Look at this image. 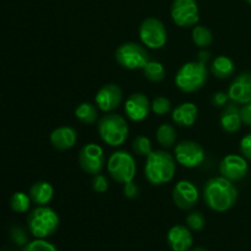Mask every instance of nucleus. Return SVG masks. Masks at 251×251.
<instances>
[{
	"label": "nucleus",
	"mask_w": 251,
	"mask_h": 251,
	"mask_svg": "<svg viewBox=\"0 0 251 251\" xmlns=\"http://www.w3.org/2000/svg\"><path fill=\"white\" fill-rule=\"evenodd\" d=\"M167 243L172 251H190L194 245L193 230L188 226H173L167 233Z\"/></svg>",
	"instance_id": "nucleus-17"
},
{
	"label": "nucleus",
	"mask_w": 251,
	"mask_h": 251,
	"mask_svg": "<svg viewBox=\"0 0 251 251\" xmlns=\"http://www.w3.org/2000/svg\"><path fill=\"white\" fill-rule=\"evenodd\" d=\"M28 195L32 203L36 206H47L54 196V188L50 183L46 180H39L32 184L29 188Z\"/></svg>",
	"instance_id": "nucleus-21"
},
{
	"label": "nucleus",
	"mask_w": 251,
	"mask_h": 251,
	"mask_svg": "<svg viewBox=\"0 0 251 251\" xmlns=\"http://www.w3.org/2000/svg\"><path fill=\"white\" fill-rule=\"evenodd\" d=\"M115 60L126 70H139L150 60V54L144 44L136 42H125L115 50Z\"/></svg>",
	"instance_id": "nucleus-7"
},
{
	"label": "nucleus",
	"mask_w": 251,
	"mask_h": 251,
	"mask_svg": "<svg viewBox=\"0 0 251 251\" xmlns=\"http://www.w3.org/2000/svg\"><path fill=\"white\" fill-rule=\"evenodd\" d=\"M76 119L87 125H92L98 122L100 114H98V107L90 102H82L76 107L75 109Z\"/></svg>",
	"instance_id": "nucleus-23"
},
{
	"label": "nucleus",
	"mask_w": 251,
	"mask_h": 251,
	"mask_svg": "<svg viewBox=\"0 0 251 251\" xmlns=\"http://www.w3.org/2000/svg\"><path fill=\"white\" fill-rule=\"evenodd\" d=\"M78 164L85 173L100 174L105 164L104 150L95 142L85 145L78 152Z\"/></svg>",
	"instance_id": "nucleus-11"
},
{
	"label": "nucleus",
	"mask_w": 251,
	"mask_h": 251,
	"mask_svg": "<svg viewBox=\"0 0 251 251\" xmlns=\"http://www.w3.org/2000/svg\"><path fill=\"white\" fill-rule=\"evenodd\" d=\"M171 17L176 26L190 28L198 25L200 11L196 0H173L171 6Z\"/></svg>",
	"instance_id": "nucleus-9"
},
{
	"label": "nucleus",
	"mask_w": 251,
	"mask_h": 251,
	"mask_svg": "<svg viewBox=\"0 0 251 251\" xmlns=\"http://www.w3.org/2000/svg\"><path fill=\"white\" fill-rule=\"evenodd\" d=\"M123 90L117 83H107L97 91L95 103L103 113H112L120 107L123 102Z\"/></svg>",
	"instance_id": "nucleus-14"
},
{
	"label": "nucleus",
	"mask_w": 251,
	"mask_h": 251,
	"mask_svg": "<svg viewBox=\"0 0 251 251\" xmlns=\"http://www.w3.org/2000/svg\"><path fill=\"white\" fill-rule=\"evenodd\" d=\"M142 73L147 80L153 83L161 82L166 77V69H164L163 64L157 60H151V59L142 68Z\"/></svg>",
	"instance_id": "nucleus-25"
},
{
	"label": "nucleus",
	"mask_w": 251,
	"mask_h": 251,
	"mask_svg": "<svg viewBox=\"0 0 251 251\" xmlns=\"http://www.w3.org/2000/svg\"><path fill=\"white\" fill-rule=\"evenodd\" d=\"M221 176L230 181H239L248 176L249 164L248 161L240 154H227L218 167Z\"/></svg>",
	"instance_id": "nucleus-13"
},
{
	"label": "nucleus",
	"mask_w": 251,
	"mask_h": 251,
	"mask_svg": "<svg viewBox=\"0 0 251 251\" xmlns=\"http://www.w3.org/2000/svg\"><path fill=\"white\" fill-rule=\"evenodd\" d=\"M190 251H207V250L202 247H196V248H193Z\"/></svg>",
	"instance_id": "nucleus-39"
},
{
	"label": "nucleus",
	"mask_w": 251,
	"mask_h": 251,
	"mask_svg": "<svg viewBox=\"0 0 251 251\" xmlns=\"http://www.w3.org/2000/svg\"><path fill=\"white\" fill-rule=\"evenodd\" d=\"M240 153L244 157L247 161L251 162V134L245 135L242 140H240Z\"/></svg>",
	"instance_id": "nucleus-34"
},
{
	"label": "nucleus",
	"mask_w": 251,
	"mask_h": 251,
	"mask_svg": "<svg viewBox=\"0 0 251 251\" xmlns=\"http://www.w3.org/2000/svg\"><path fill=\"white\" fill-rule=\"evenodd\" d=\"M199 117V109L195 103L184 102L176 105L172 112V120L179 126L190 127L196 123Z\"/></svg>",
	"instance_id": "nucleus-19"
},
{
	"label": "nucleus",
	"mask_w": 251,
	"mask_h": 251,
	"mask_svg": "<svg viewBox=\"0 0 251 251\" xmlns=\"http://www.w3.org/2000/svg\"><path fill=\"white\" fill-rule=\"evenodd\" d=\"M247 2H248V4H249V5H251V0H247Z\"/></svg>",
	"instance_id": "nucleus-40"
},
{
	"label": "nucleus",
	"mask_w": 251,
	"mask_h": 251,
	"mask_svg": "<svg viewBox=\"0 0 251 251\" xmlns=\"http://www.w3.org/2000/svg\"><path fill=\"white\" fill-rule=\"evenodd\" d=\"M176 171V161L173 154L164 150L152 151L146 157L145 176L152 185L161 186L173 180Z\"/></svg>",
	"instance_id": "nucleus-2"
},
{
	"label": "nucleus",
	"mask_w": 251,
	"mask_h": 251,
	"mask_svg": "<svg viewBox=\"0 0 251 251\" xmlns=\"http://www.w3.org/2000/svg\"><path fill=\"white\" fill-rule=\"evenodd\" d=\"M203 201L210 210L222 213L229 211L238 201V190L233 181L223 176H213L206 181Z\"/></svg>",
	"instance_id": "nucleus-1"
},
{
	"label": "nucleus",
	"mask_w": 251,
	"mask_h": 251,
	"mask_svg": "<svg viewBox=\"0 0 251 251\" xmlns=\"http://www.w3.org/2000/svg\"><path fill=\"white\" fill-rule=\"evenodd\" d=\"M208 71L206 64L201 61H188L183 64L176 73V85L181 92L194 93L200 91L208 80Z\"/></svg>",
	"instance_id": "nucleus-5"
},
{
	"label": "nucleus",
	"mask_w": 251,
	"mask_h": 251,
	"mask_svg": "<svg viewBox=\"0 0 251 251\" xmlns=\"http://www.w3.org/2000/svg\"><path fill=\"white\" fill-rule=\"evenodd\" d=\"M228 100H229L228 93L222 92V91H218V92L213 93L212 98H211V103H212L215 107L218 108H225L226 105L228 104Z\"/></svg>",
	"instance_id": "nucleus-36"
},
{
	"label": "nucleus",
	"mask_w": 251,
	"mask_h": 251,
	"mask_svg": "<svg viewBox=\"0 0 251 251\" xmlns=\"http://www.w3.org/2000/svg\"><path fill=\"white\" fill-rule=\"evenodd\" d=\"M151 110L156 115L163 117L172 110L171 100L163 96H158V97L153 98V100L151 102Z\"/></svg>",
	"instance_id": "nucleus-30"
},
{
	"label": "nucleus",
	"mask_w": 251,
	"mask_h": 251,
	"mask_svg": "<svg viewBox=\"0 0 251 251\" xmlns=\"http://www.w3.org/2000/svg\"><path fill=\"white\" fill-rule=\"evenodd\" d=\"M174 158L184 168H196L205 161V150L193 140H184L174 149Z\"/></svg>",
	"instance_id": "nucleus-10"
},
{
	"label": "nucleus",
	"mask_w": 251,
	"mask_h": 251,
	"mask_svg": "<svg viewBox=\"0 0 251 251\" xmlns=\"http://www.w3.org/2000/svg\"><path fill=\"white\" fill-rule=\"evenodd\" d=\"M21 251H58L55 245L46 239H34L24 245Z\"/></svg>",
	"instance_id": "nucleus-31"
},
{
	"label": "nucleus",
	"mask_w": 251,
	"mask_h": 251,
	"mask_svg": "<svg viewBox=\"0 0 251 251\" xmlns=\"http://www.w3.org/2000/svg\"><path fill=\"white\" fill-rule=\"evenodd\" d=\"M49 141L58 151H68L77 142V131L71 126H59L50 132Z\"/></svg>",
	"instance_id": "nucleus-18"
},
{
	"label": "nucleus",
	"mask_w": 251,
	"mask_h": 251,
	"mask_svg": "<svg viewBox=\"0 0 251 251\" xmlns=\"http://www.w3.org/2000/svg\"><path fill=\"white\" fill-rule=\"evenodd\" d=\"M11 238L17 245H26L28 243L27 234L21 227H14L11 229Z\"/></svg>",
	"instance_id": "nucleus-35"
},
{
	"label": "nucleus",
	"mask_w": 251,
	"mask_h": 251,
	"mask_svg": "<svg viewBox=\"0 0 251 251\" xmlns=\"http://www.w3.org/2000/svg\"><path fill=\"white\" fill-rule=\"evenodd\" d=\"M31 198L28 194H25L22 191H16L14 195L10 198V208L16 213H25L31 207Z\"/></svg>",
	"instance_id": "nucleus-27"
},
{
	"label": "nucleus",
	"mask_w": 251,
	"mask_h": 251,
	"mask_svg": "<svg viewBox=\"0 0 251 251\" xmlns=\"http://www.w3.org/2000/svg\"><path fill=\"white\" fill-rule=\"evenodd\" d=\"M131 147L132 152L139 157H147L152 151H153V150H152L151 140L147 136H144V135H139V136L135 137L134 141H132Z\"/></svg>",
	"instance_id": "nucleus-28"
},
{
	"label": "nucleus",
	"mask_w": 251,
	"mask_h": 251,
	"mask_svg": "<svg viewBox=\"0 0 251 251\" xmlns=\"http://www.w3.org/2000/svg\"><path fill=\"white\" fill-rule=\"evenodd\" d=\"M172 199L174 205L183 211H190L199 201V190L190 180H180L173 186Z\"/></svg>",
	"instance_id": "nucleus-12"
},
{
	"label": "nucleus",
	"mask_w": 251,
	"mask_h": 251,
	"mask_svg": "<svg viewBox=\"0 0 251 251\" xmlns=\"http://www.w3.org/2000/svg\"><path fill=\"white\" fill-rule=\"evenodd\" d=\"M240 117H242L243 124L251 127V102L240 108Z\"/></svg>",
	"instance_id": "nucleus-37"
},
{
	"label": "nucleus",
	"mask_w": 251,
	"mask_h": 251,
	"mask_svg": "<svg viewBox=\"0 0 251 251\" xmlns=\"http://www.w3.org/2000/svg\"><path fill=\"white\" fill-rule=\"evenodd\" d=\"M186 226L193 232H201L206 226V218L201 211L190 210L186 216Z\"/></svg>",
	"instance_id": "nucleus-29"
},
{
	"label": "nucleus",
	"mask_w": 251,
	"mask_h": 251,
	"mask_svg": "<svg viewBox=\"0 0 251 251\" xmlns=\"http://www.w3.org/2000/svg\"><path fill=\"white\" fill-rule=\"evenodd\" d=\"M107 169L114 181L126 184L134 180L137 167L134 156L124 150L113 152L107 161Z\"/></svg>",
	"instance_id": "nucleus-6"
},
{
	"label": "nucleus",
	"mask_w": 251,
	"mask_h": 251,
	"mask_svg": "<svg viewBox=\"0 0 251 251\" xmlns=\"http://www.w3.org/2000/svg\"><path fill=\"white\" fill-rule=\"evenodd\" d=\"M229 100L237 104H247L251 102V71L239 74L228 88Z\"/></svg>",
	"instance_id": "nucleus-16"
},
{
	"label": "nucleus",
	"mask_w": 251,
	"mask_h": 251,
	"mask_svg": "<svg viewBox=\"0 0 251 251\" xmlns=\"http://www.w3.org/2000/svg\"><path fill=\"white\" fill-rule=\"evenodd\" d=\"M191 38H193V42L195 43V46L203 49L212 44L213 34L208 27L196 25V26L193 27V31H191Z\"/></svg>",
	"instance_id": "nucleus-26"
},
{
	"label": "nucleus",
	"mask_w": 251,
	"mask_h": 251,
	"mask_svg": "<svg viewBox=\"0 0 251 251\" xmlns=\"http://www.w3.org/2000/svg\"><path fill=\"white\" fill-rule=\"evenodd\" d=\"M124 112L131 122L140 123L147 119L151 112V102L144 93H132L124 103Z\"/></svg>",
	"instance_id": "nucleus-15"
},
{
	"label": "nucleus",
	"mask_w": 251,
	"mask_h": 251,
	"mask_svg": "<svg viewBox=\"0 0 251 251\" xmlns=\"http://www.w3.org/2000/svg\"><path fill=\"white\" fill-rule=\"evenodd\" d=\"M123 194L126 199L130 200H134V199L139 198L140 195V188L136 183H134V180L129 181L126 184H123Z\"/></svg>",
	"instance_id": "nucleus-33"
},
{
	"label": "nucleus",
	"mask_w": 251,
	"mask_h": 251,
	"mask_svg": "<svg viewBox=\"0 0 251 251\" xmlns=\"http://www.w3.org/2000/svg\"><path fill=\"white\" fill-rule=\"evenodd\" d=\"M211 59V53L208 50H206L205 48L202 49V50L199 51L198 54V60L201 61V63L203 64H207V61Z\"/></svg>",
	"instance_id": "nucleus-38"
},
{
	"label": "nucleus",
	"mask_w": 251,
	"mask_h": 251,
	"mask_svg": "<svg viewBox=\"0 0 251 251\" xmlns=\"http://www.w3.org/2000/svg\"><path fill=\"white\" fill-rule=\"evenodd\" d=\"M156 140L163 149H171L176 141V130L172 124L164 123L156 130Z\"/></svg>",
	"instance_id": "nucleus-24"
},
{
	"label": "nucleus",
	"mask_w": 251,
	"mask_h": 251,
	"mask_svg": "<svg viewBox=\"0 0 251 251\" xmlns=\"http://www.w3.org/2000/svg\"><path fill=\"white\" fill-rule=\"evenodd\" d=\"M210 73L218 80H227V78L232 77L235 73L234 61L229 56L218 55L211 63Z\"/></svg>",
	"instance_id": "nucleus-22"
},
{
	"label": "nucleus",
	"mask_w": 251,
	"mask_h": 251,
	"mask_svg": "<svg viewBox=\"0 0 251 251\" xmlns=\"http://www.w3.org/2000/svg\"><path fill=\"white\" fill-rule=\"evenodd\" d=\"M141 43L150 49H162L167 43L168 33L163 22L156 17H147L139 27Z\"/></svg>",
	"instance_id": "nucleus-8"
},
{
	"label": "nucleus",
	"mask_w": 251,
	"mask_h": 251,
	"mask_svg": "<svg viewBox=\"0 0 251 251\" xmlns=\"http://www.w3.org/2000/svg\"><path fill=\"white\" fill-rule=\"evenodd\" d=\"M60 225L59 215L48 206H37L27 216L29 233L37 239H47L58 230Z\"/></svg>",
	"instance_id": "nucleus-4"
},
{
	"label": "nucleus",
	"mask_w": 251,
	"mask_h": 251,
	"mask_svg": "<svg viewBox=\"0 0 251 251\" xmlns=\"http://www.w3.org/2000/svg\"><path fill=\"white\" fill-rule=\"evenodd\" d=\"M220 124L221 127L228 134H234V132L239 131L243 122L242 117H240V108L238 107L237 103L232 102L226 105L221 114Z\"/></svg>",
	"instance_id": "nucleus-20"
},
{
	"label": "nucleus",
	"mask_w": 251,
	"mask_h": 251,
	"mask_svg": "<svg viewBox=\"0 0 251 251\" xmlns=\"http://www.w3.org/2000/svg\"><path fill=\"white\" fill-rule=\"evenodd\" d=\"M100 140L110 147H120L129 136V124L123 115L105 113L97 122Z\"/></svg>",
	"instance_id": "nucleus-3"
},
{
	"label": "nucleus",
	"mask_w": 251,
	"mask_h": 251,
	"mask_svg": "<svg viewBox=\"0 0 251 251\" xmlns=\"http://www.w3.org/2000/svg\"><path fill=\"white\" fill-rule=\"evenodd\" d=\"M92 189L95 193L103 194L109 189V183L103 174H96L92 179Z\"/></svg>",
	"instance_id": "nucleus-32"
}]
</instances>
